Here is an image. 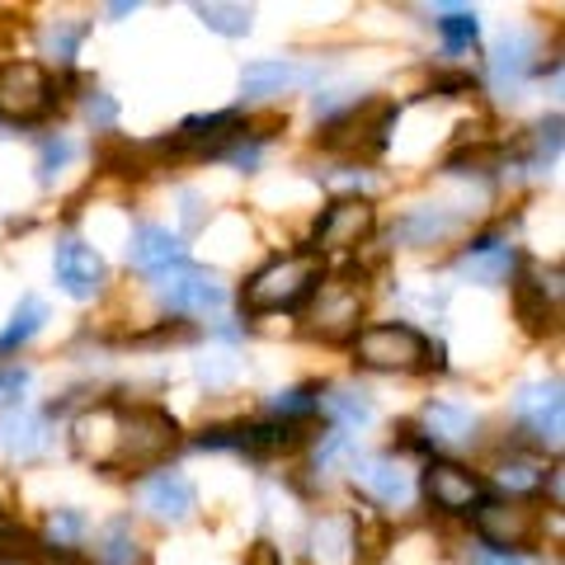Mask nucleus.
<instances>
[{
    "label": "nucleus",
    "mask_w": 565,
    "mask_h": 565,
    "mask_svg": "<svg viewBox=\"0 0 565 565\" xmlns=\"http://www.w3.org/2000/svg\"><path fill=\"white\" fill-rule=\"evenodd\" d=\"M250 565H282V561H278V552H274L269 542H259L255 552H250Z\"/></svg>",
    "instance_id": "39"
},
{
    "label": "nucleus",
    "mask_w": 565,
    "mask_h": 565,
    "mask_svg": "<svg viewBox=\"0 0 565 565\" xmlns=\"http://www.w3.org/2000/svg\"><path fill=\"white\" fill-rule=\"evenodd\" d=\"M452 226H457L452 212L419 207V212H411V217L401 222V241H411V245H429V241H438V236H448Z\"/></svg>",
    "instance_id": "25"
},
{
    "label": "nucleus",
    "mask_w": 565,
    "mask_h": 565,
    "mask_svg": "<svg viewBox=\"0 0 565 565\" xmlns=\"http://www.w3.org/2000/svg\"><path fill=\"white\" fill-rule=\"evenodd\" d=\"M274 411H278V415H307V411H316V392H311V386H292V392H278V396H274Z\"/></svg>",
    "instance_id": "35"
},
{
    "label": "nucleus",
    "mask_w": 565,
    "mask_h": 565,
    "mask_svg": "<svg viewBox=\"0 0 565 565\" xmlns=\"http://www.w3.org/2000/svg\"><path fill=\"white\" fill-rule=\"evenodd\" d=\"M81 39H85V24H57V29H47L43 47H47L57 62H71V57H76V43H81Z\"/></svg>",
    "instance_id": "30"
},
{
    "label": "nucleus",
    "mask_w": 565,
    "mask_h": 565,
    "mask_svg": "<svg viewBox=\"0 0 565 565\" xmlns=\"http://www.w3.org/2000/svg\"><path fill=\"white\" fill-rule=\"evenodd\" d=\"M156 297H161V307L174 311V316H207V311H217L226 302V282L217 274H207V269L180 264V269L161 274Z\"/></svg>",
    "instance_id": "6"
},
{
    "label": "nucleus",
    "mask_w": 565,
    "mask_h": 565,
    "mask_svg": "<svg viewBox=\"0 0 565 565\" xmlns=\"http://www.w3.org/2000/svg\"><path fill=\"white\" fill-rule=\"evenodd\" d=\"M57 90L39 62H6L0 66V118L6 122H39L52 114Z\"/></svg>",
    "instance_id": "3"
},
{
    "label": "nucleus",
    "mask_w": 565,
    "mask_h": 565,
    "mask_svg": "<svg viewBox=\"0 0 565 565\" xmlns=\"http://www.w3.org/2000/svg\"><path fill=\"white\" fill-rule=\"evenodd\" d=\"M476 527H481V537L490 546H500V552H519V546L533 542L537 533V514L519 500H494V504H481L476 509Z\"/></svg>",
    "instance_id": "9"
},
{
    "label": "nucleus",
    "mask_w": 565,
    "mask_h": 565,
    "mask_svg": "<svg viewBox=\"0 0 565 565\" xmlns=\"http://www.w3.org/2000/svg\"><path fill=\"white\" fill-rule=\"evenodd\" d=\"M85 122H95V128H114L118 122V99L104 95V90H90V99H85Z\"/></svg>",
    "instance_id": "31"
},
{
    "label": "nucleus",
    "mask_w": 565,
    "mask_h": 565,
    "mask_svg": "<svg viewBox=\"0 0 565 565\" xmlns=\"http://www.w3.org/2000/svg\"><path fill=\"white\" fill-rule=\"evenodd\" d=\"M71 444L95 467H151L180 448V424L151 405H137V411L99 405V411L76 419Z\"/></svg>",
    "instance_id": "1"
},
{
    "label": "nucleus",
    "mask_w": 565,
    "mask_h": 565,
    "mask_svg": "<svg viewBox=\"0 0 565 565\" xmlns=\"http://www.w3.org/2000/svg\"><path fill=\"white\" fill-rule=\"evenodd\" d=\"M424 494H429L434 509H444V514H467L471 504H481L486 486L476 481L467 467H452V462H434L424 471Z\"/></svg>",
    "instance_id": "11"
},
{
    "label": "nucleus",
    "mask_w": 565,
    "mask_h": 565,
    "mask_svg": "<svg viewBox=\"0 0 565 565\" xmlns=\"http://www.w3.org/2000/svg\"><path fill=\"white\" fill-rule=\"evenodd\" d=\"M85 533V519L76 514V509H62V514H52V523H47V537L57 542V546H66V542H76Z\"/></svg>",
    "instance_id": "34"
},
{
    "label": "nucleus",
    "mask_w": 565,
    "mask_h": 565,
    "mask_svg": "<svg viewBox=\"0 0 565 565\" xmlns=\"http://www.w3.org/2000/svg\"><path fill=\"white\" fill-rule=\"evenodd\" d=\"M316 278H321V255H282L274 264H264V269L245 282L241 307L250 316L288 311L292 302H302L307 288H316Z\"/></svg>",
    "instance_id": "2"
},
{
    "label": "nucleus",
    "mask_w": 565,
    "mask_h": 565,
    "mask_svg": "<svg viewBox=\"0 0 565 565\" xmlns=\"http://www.w3.org/2000/svg\"><path fill=\"white\" fill-rule=\"evenodd\" d=\"M438 29H444V39H448L452 52H462V47L476 43V14H471V10H444Z\"/></svg>",
    "instance_id": "27"
},
{
    "label": "nucleus",
    "mask_w": 565,
    "mask_h": 565,
    "mask_svg": "<svg viewBox=\"0 0 565 565\" xmlns=\"http://www.w3.org/2000/svg\"><path fill=\"white\" fill-rule=\"evenodd\" d=\"M52 274H57V288L66 297H76V302H85V297H95L104 288V259L76 236L57 245V255H52Z\"/></svg>",
    "instance_id": "10"
},
{
    "label": "nucleus",
    "mask_w": 565,
    "mask_h": 565,
    "mask_svg": "<svg viewBox=\"0 0 565 565\" xmlns=\"http://www.w3.org/2000/svg\"><path fill=\"white\" fill-rule=\"evenodd\" d=\"M47 565H81L76 556H57V561H47Z\"/></svg>",
    "instance_id": "40"
},
{
    "label": "nucleus",
    "mask_w": 565,
    "mask_h": 565,
    "mask_svg": "<svg viewBox=\"0 0 565 565\" xmlns=\"http://www.w3.org/2000/svg\"><path fill=\"white\" fill-rule=\"evenodd\" d=\"M193 14L212 29V33H226V39H241V33H250V6H217V0H207V6H193Z\"/></svg>",
    "instance_id": "26"
},
{
    "label": "nucleus",
    "mask_w": 565,
    "mask_h": 565,
    "mask_svg": "<svg viewBox=\"0 0 565 565\" xmlns=\"http://www.w3.org/2000/svg\"><path fill=\"white\" fill-rule=\"evenodd\" d=\"M71 156H76V147H71L66 137H47L43 151H39V180L52 184V180H57V170L71 161Z\"/></svg>",
    "instance_id": "28"
},
{
    "label": "nucleus",
    "mask_w": 565,
    "mask_h": 565,
    "mask_svg": "<svg viewBox=\"0 0 565 565\" xmlns=\"http://www.w3.org/2000/svg\"><path fill=\"white\" fill-rule=\"evenodd\" d=\"M476 565H527V561L523 556H504V552H481Z\"/></svg>",
    "instance_id": "37"
},
{
    "label": "nucleus",
    "mask_w": 565,
    "mask_h": 565,
    "mask_svg": "<svg viewBox=\"0 0 565 565\" xmlns=\"http://www.w3.org/2000/svg\"><path fill=\"white\" fill-rule=\"evenodd\" d=\"M141 500H147L151 514L166 519V523H184L193 514V486H189V476H180V471L151 476V481L141 486Z\"/></svg>",
    "instance_id": "15"
},
{
    "label": "nucleus",
    "mask_w": 565,
    "mask_h": 565,
    "mask_svg": "<svg viewBox=\"0 0 565 565\" xmlns=\"http://www.w3.org/2000/svg\"><path fill=\"white\" fill-rule=\"evenodd\" d=\"M128 264L141 274H170V269H180L184 264V241L166 232V226H137L132 232V245H128Z\"/></svg>",
    "instance_id": "12"
},
{
    "label": "nucleus",
    "mask_w": 565,
    "mask_h": 565,
    "mask_svg": "<svg viewBox=\"0 0 565 565\" xmlns=\"http://www.w3.org/2000/svg\"><path fill=\"white\" fill-rule=\"evenodd\" d=\"M396 122L392 104H373V109H353L349 118L330 122L326 128V151H340V156H373L386 147V132Z\"/></svg>",
    "instance_id": "7"
},
{
    "label": "nucleus",
    "mask_w": 565,
    "mask_h": 565,
    "mask_svg": "<svg viewBox=\"0 0 565 565\" xmlns=\"http://www.w3.org/2000/svg\"><path fill=\"white\" fill-rule=\"evenodd\" d=\"M359 316H363V282L353 274H340L316 288L307 307V330L321 334V340H349L359 330Z\"/></svg>",
    "instance_id": "4"
},
{
    "label": "nucleus",
    "mask_w": 565,
    "mask_h": 565,
    "mask_svg": "<svg viewBox=\"0 0 565 565\" xmlns=\"http://www.w3.org/2000/svg\"><path fill=\"white\" fill-rule=\"evenodd\" d=\"M316 405H321L340 429H363V424H373V401H367V392H359V386H334V392L316 396Z\"/></svg>",
    "instance_id": "20"
},
{
    "label": "nucleus",
    "mask_w": 565,
    "mask_h": 565,
    "mask_svg": "<svg viewBox=\"0 0 565 565\" xmlns=\"http://www.w3.org/2000/svg\"><path fill=\"white\" fill-rule=\"evenodd\" d=\"M514 415H519V424L523 429H533L542 444H561V419H565V411H561V386L552 382V386H523L519 392V401H514Z\"/></svg>",
    "instance_id": "13"
},
{
    "label": "nucleus",
    "mask_w": 565,
    "mask_h": 565,
    "mask_svg": "<svg viewBox=\"0 0 565 565\" xmlns=\"http://www.w3.org/2000/svg\"><path fill=\"white\" fill-rule=\"evenodd\" d=\"M241 132V118L236 114H207V118H189L180 128V147L189 151H217L226 137Z\"/></svg>",
    "instance_id": "21"
},
{
    "label": "nucleus",
    "mask_w": 565,
    "mask_h": 565,
    "mask_svg": "<svg viewBox=\"0 0 565 565\" xmlns=\"http://www.w3.org/2000/svg\"><path fill=\"white\" fill-rule=\"evenodd\" d=\"M29 552V533L14 519L0 514V561H20Z\"/></svg>",
    "instance_id": "32"
},
{
    "label": "nucleus",
    "mask_w": 565,
    "mask_h": 565,
    "mask_svg": "<svg viewBox=\"0 0 565 565\" xmlns=\"http://www.w3.org/2000/svg\"><path fill=\"white\" fill-rule=\"evenodd\" d=\"M43 321H47V307H43V297H24L20 307H14V316H10V326L0 330V353H14V349H24L33 334L43 330Z\"/></svg>",
    "instance_id": "22"
},
{
    "label": "nucleus",
    "mask_w": 565,
    "mask_h": 565,
    "mask_svg": "<svg viewBox=\"0 0 565 565\" xmlns=\"http://www.w3.org/2000/svg\"><path fill=\"white\" fill-rule=\"evenodd\" d=\"M533 52H537L533 33H509V39H500V43H494V52H490V76L500 85L523 81L527 71H533Z\"/></svg>",
    "instance_id": "17"
},
{
    "label": "nucleus",
    "mask_w": 565,
    "mask_h": 565,
    "mask_svg": "<svg viewBox=\"0 0 565 565\" xmlns=\"http://www.w3.org/2000/svg\"><path fill=\"white\" fill-rule=\"evenodd\" d=\"M353 481L382 504L411 500V476H405L401 462H392V457H353Z\"/></svg>",
    "instance_id": "14"
},
{
    "label": "nucleus",
    "mask_w": 565,
    "mask_h": 565,
    "mask_svg": "<svg viewBox=\"0 0 565 565\" xmlns=\"http://www.w3.org/2000/svg\"><path fill=\"white\" fill-rule=\"evenodd\" d=\"M377 226V212L367 199H340L326 207V217L316 222V245L321 250H353V245H363L373 236Z\"/></svg>",
    "instance_id": "8"
},
{
    "label": "nucleus",
    "mask_w": 565,
    "mask_h": 565,
    "mask_svg": "<svg viewBox=\"0 0 565 565\" xmlns=\"http://www.w3.org/2000/svg\"><path fill=\"white\" fill-rule=\"evenodd\" d=\"M556 151H561V118H552V122H542V128H537V137H533V166L556 161Z\"/></svg>",
    "instance_id": "33"
},
{
    "label": "nucleus",
    "mask_w": 565,
    "mask_h": 565,
    "mask_svg": "<svg viewBox=\"0 0 565 565\" xmlns=\"http://www.w3.org/2000/svg\"><path fill=\"white\" fill-rule=\"evenodd\" d=\"M24 392H29V373H24V367H0V405H20Z\"/></svg>",
    "instance_id": "36"
},
{
    "label": "nucleus",
    "mask_w": 565,
    "mask_h": 565,
    "mask_svg": "<svg viewBox=\"0 0 565 565\" xmlns=\"http://www.w3.org/2000/svg\"><path fill=\"white\" fill-rule=\"evenodd\" d=\"M288 81H292V66L288 62H250V66H245V76H241V95L245 99H269Z\"/></svg>",
    "instance_id": "23"
},
{
    "label": "nucleus",
    "mask_w": 565,
    "mask_h": 565,
    "mask_svg": "<svg viewBox=\"0 0 565 565\" xmlns=\"http://www.w3.org/2000/svg\"><path fill=\"white\" fill-rule=\"evenodd\" d=\"M95 561L99 565H141V546L132 537V527L128 523H109V527H104V537L95 546Z\"/></svg>",
    "instance_id": "24"
},
{
    "label": "nucleus",
    "mask_w": 565,
    "mask_h": 565,
    "mask_svg": "<svg viewBox=\"0 0 565 565\" xmlns=\"http://www.w3.org/2000/svg\"><path fill=\"white\" fill-rule=\"evenodd\" d=\"M500 486L504 490H537L542 486V467L537 462H523V457H514V462H504L500 467Z\"/></svg>",
    "instance_id": "29"
},
{
    "label": "nucleus",
    "mask_w": 565,
    "mask_h": 565,
    "mask_svg": "<svg viewBox=\"0 0 565 565\" xmlns=\"http://www.w3.org/2000/svg\"><path fill=\"white\" fill-rule=\"evenodd\" d=\"M232 161H236V166H255V161H259V147H255V141H241V147L232 151Z\"/></svg>",
    "instance_id": "38"
},
{
    "label": "nucleus",
    "mask_w": 565,
    "mask_h": 565,
    "mask_svg": "<svg viewBox=\"0 0 565 565\" xmlns=\"http://www.w3.org/2000/svg\"><path fill=\"white\" fill-rule=\"evenodd\" d=\"M359 363L382 367V373H411V367H429V340L415 326H373L359 334Z\"/></svg>",
    "instance_id": "5"
},
{
    "label": "nucleus",
    "mask_w": 565,
    "mask_h": 565,
    "mask_svg": "<svg viewBox=\"0 0 565 565\" xmlns=\"http://www.w3.org/2000/svg\"><path fill=\"white\" fill-rule=\"evenodd\" d=\"M424 424H429V438H438V444H471L476 438V415L467 405H452V401L424 405Z\"/></svg>",
    "instance_id": "18"
},
{
    "label": "nucleus",
    "mask_w": 565,
    "mask_h": 565,
    "mask_svg": "<svg viewBox=\"0 0 565 565\" xmlns=\"http://www.w3.org/2000/svg\"><path fill=\"white\" fill-rule=\"evenodd\" d=\"M0 448L6 452H43L47 448V419L43 415H29V411H10L0 419Z\"/></svg>",
    "instance_id": "19"
},
{
    "label": "nucleus",
    "mask_w": 565,
    "mask_h": 565,
    "mask_svg": "<svg viewBox=\"0 0 565 565\" xmlns=\"http://www.w3.org/2000/svg\"><path fill=\"white\" fill-rule=\"evenodd\" d=\"M514 245H500V241H476L471 250L457 259V274L471 278V282H504L509 274H514Z\"/></svg>",
    "instance_id": "16"
}]
</instances>
